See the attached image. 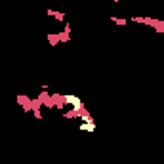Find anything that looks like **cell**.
Here are the masks:
<instances>
[{
    "mask_svg": "<svg viewBox=\"0 0 164 164\" xmlns=\"http://www.w3.org/2000/svg\"><path fill=\"white\" fill-rule=\"evenodd\" d=\"M78 128L84 130V132H94L97 126H96V122H80V126H78Z\"/></svg>",
    "mask_w": 164,
    "mask_h": 164,
    "instance_id": "1",
    "label": "cell"
},
{
    "mask_svg": "<svg viewBox=\"0 0 164 164\" xmlns=\"http://www.w3.org/2000/svg\"><path fill=\"white\" fill-rule=\"evenodd\" d=\"M48 42H50V44H58V42H61V40H59V33L48 34Z\"/></svg>",
    "mask_w": 164,
    "mask_h": 164,
    "instance_id": "3",
    "label": "cell"
},
{
    "mask_svg": "<svg viewBox=\"0 0 164 164\" xmlns=\"http://www.w3.org/2000/svg\"><path fill=\"white\" fill-rule=\"evenodd\" d=\"M50 17H54V19H58V21H63L65 19V13H61V12H55V10H48L46 12Z\"/></svg>",
    "mask_w": 164,
    "mask_h": 164,
    "instance_id": "2",
    "label": "cell"
},
{
    "mask_svg": "<svg viewBox=\"0 0 164 164\" xmlns=\"http://www.w3.org/2000/svg\"><path fill=\"white\" fill-rule=\"evenodd\" d=\"M111 21L117 25H128V19H122V17H111Z\"/></svg>",
    "mask_w": 164,
    "mask_h": 164,
    "instance_id": "4",
    "label": "cell"
}]
</instances>
